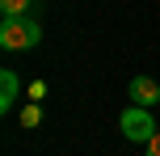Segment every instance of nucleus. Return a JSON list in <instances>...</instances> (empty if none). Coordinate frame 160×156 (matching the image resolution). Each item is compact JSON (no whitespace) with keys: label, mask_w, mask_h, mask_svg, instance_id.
<instances>
[{"label":"nucleus","mask_w":160,"mask_h":156,"mask_svg":"<svg viewBox=\"0 0 160 156\" xmlns=\"http://www.w3.org/2000/svg\"><path fill=\"white\" fill-rule=\"evenodd\" d=\"M30 4H34V0H0V13H4V17H25Z\"/></svg>","instance_id":"obj_5"},{"label":"nucleus","mask_w":160,"mask_h":156,"mask_svg":"<svg viewBox=\"0 0 160 156\" xmlns=\"http://www.w3.org/2000/svg\"><path fill=\"white\" fill-rule=\"evenodd\" d=\"M143 156H160V131H156V135H152V139H148V143H143Z\"/></svg>","instance_id":"obj_7"},{"label":"nucleus","mask_w":160,"mask_h":156,"mask_svg":"<svg viewBox=\"0 0 160 156\" xmlns=\"http://www.w3.org/2000/svg\"><path fill=\"white\" fill-rule=\"evenodd\" d=\"M131 101L152 110L160 101V80H152V76H131Z\"/></svg>","instance_id":"obj_3"},{"label":"nucleus","mask_w":160,"mask_h":156,"mask_svg":"<svg viewBox=\"0 0 160 156\" xmlns=\"http://www.w3.org/2000/svg\"><path fill=\"white\" fill-rule=\"evenodd\" d=\"M118 131L127 135L131 143H148V139H152V135H156V123H152V110H148V106H127V110H122V114H118Z\"/></svg>","instance_id":"obj_2"},{"label":"nucleus","mask_w":160,"mask_h":156,"mask_svg":"<svg viewBox=\"0 0 160 156\" xmlns=\"http://www.w3.org/2000/svg\"><path fill=\"white\" fill-rule=\"evenodd\" d=\"M17 93H21V76L13 72V68H0V110H13V101H17Z\"/></svg>","instance_id":"obj_4"},{"label":"nucleus","mask_w":160,"mask_h":156,"mask_svg":"<svg viewBox=\"0 0 160 156\" xmlns=\"http://www.w3.org/2000/svg\"><path fill=\"white\" fill-rule=\"evenodd\" d=\"M30 97H34V101H38V97H47V84H42V80H34V84H30Z\"/></svg>","instance_id":"obj_8"},{"label":"nucleus","mask_w":160,"mask_h":156,"mask_svg":"<svg viewBox=\"0 0 160 156\" xmlns=\"http://www.w3.org/2000/svg\"><path fill=\"white\" fill-rule=\"evenodd\" d=\"M38 123H42V106H34V101L21 106V127H38Z\"/></svg>","instance_id":"obj_6"},{"label":"nucleus","mask_w":160,"mask_h":156,"mask_svg":"<svg viewBox=\"0 0 160 156\" xmlns=\"http://www.w3.org/2000/svg\"><path fill=\"white\" fill-rule=\"evenodd\" d=\"M42 42V25L34 17H4L0 21V47L4 51H30Z\"/></svg>","instance_id":"obj_1"}]
</instances>
